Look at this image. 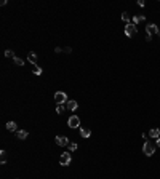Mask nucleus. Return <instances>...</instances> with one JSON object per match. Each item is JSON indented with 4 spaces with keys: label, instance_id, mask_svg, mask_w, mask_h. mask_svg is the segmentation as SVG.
Segmentation results:
<instances>
[{
    "label": "nucleus",
    "instance_id": "15",
    "mask_svg": "<svg viewBox=\"0 0 160 179\" xmlns=\"http://www.w3.org/2000/svg\"><path fill=\"white\" fill-rule=\"evenodd\" d=\"M6 160H8V155H6L5 150H2L0 152V161H2V163H6Z\"/></svg>",
    "mask_w": 160,
    "mask_h": 179
},
{
    "label": "nucleus",
    "instance_id": "26",
    "mask_svg": "<svg viewBox=\"0 0 160 179\" xmlns=\"http://www.w3.org/2000/svg\"><path fill=\"white\" fill-rule=\"evenodd\" d=\"M159 35H160V32H159Z\"/></svg>",
    "mask_w": 160,
    "mask_h": 179
},
{
    "label": "nucleus",
    "instance_id": "7",
    "mask_svg": "<svg viewBox=\"0 0 160 179\" xmlns=\"http://www.w3.org/2000/svg\"><path fill=\"white\" fill-rule=\"evenodd\" d=\"M54 141H56V144H58V146H69V139H67V138L66 136H56V138H54Z\"/></svg>",
    "mask_w": 160,
    "mask_h": 179
},
{
    "label": "nucleus",
    "instance_id": "12",
    "mask_svg": "<svg viewBox=\"0 0 160 179\" xmlns=\"http://www.w3.org/2000/svg\"><path fill=\"white\" fill-rule=\"evenodd\" d=\"M149 136L157 139V138H160V130H159V128H152V130L149 131Z\"/></svg>",
    "mask_w": 160,
    "mask_h": 179
},
{
    "label": "nucleus",
    "instance_id": "1",
    "mask_svg": "<svg viewBox=\"0 0 160 179\" xmlns=\"http://www.w3.org/2000/svg\"><path fill=\"white\" fill-rule=\"evenodd\" d=\"M142 152H144V155H147V157H152V155L155 154V144L151 142V141H146L144 146H142Z\"/></svg>",
    "mask_w": 160,
    "mask_h": 179
},
{
    "label": "nucleus",
    "instance_id": "24",
    "mask_svg": "<svg viewBox=\"0 0 160 179\" xmlns=\"http://www.w3.org/2000/svg\"><path fill=\"white\" fill-rule=\"evenodd\" d=\"M54 53H61V46H56V48H54Z\"/></svg>",
    "mask_w": 160,
    "mask_h": 179
},
{
    "label": "nucleus",
    "instance_id": "4",
    "mask_svg": "<svg viewBox=\"0 0 160 179\" xmlns=\"http://www.w3.org/2000/svg\"><path fill=\"white\" fill-rule=\"evenodd\" d=\"M67 125H69V128H80V119L77 115H70L69 120H67Z\"/></svg>",
    "mask_w": 160,
    "mask_h": 179
},
{
    "label": "nucleus",
    "instance_id": "6",
    "mask_svg": "<svg viewBox=\"0 0 160 179\" xmlns=\"http://www.w3.org/2000/svg\"><path fill=\"white\" fill-rule=\"evenodd\" d=\"M136 34V26L133 22H130V24H125V35L127 37H133Z\"/></svg>",
    "mask_w": 160,
    "mask_h": 179
},
{
    "label": "nucleus",
    "instance_id": "3",
    "mask_svg": "<svg viewBox=\"0 0 160 179\" xmlns=\"http://www.w3.org/2000/svg\"><path fill=\"white\" fill-rule=\"evenodd\" d=\"M70 160H72L70 152H64V154H61V158H59L61 166H67V165H70Z\"/></svg>",
    "mask_w": 160,
    "mask_h": 179
},
{
    "label": "nucleus",
    "instance_id": "19",
    "mask_svg": "<svg viewBox=\"0 0 160 179\" xmlns=\"http://www.w3.org/2000/svg\"><path fill=\"white\" fill-rule=\"evenodd\" d=\"M32 72L35 74V75H40V74H42V67H40V66H34Z\"/></svg>",
    "mask_w": 160,
    "mask_h": 179
},
{
    "label": "nucleus",
    "instance_id": "21",
    "mask_svg": "<svg viewBox=\"0 0 160 179\" xmlns=\"http://www.w3.org/2000/svg\"><path fill=\"white\" fill-rule=\"evenodd\" d=\"M67 147H69V150H70V152H75V150H77V147H79V146H77L75 142H70Z\"/></svg>",
    "mask_w": 160,
    "mask_h": 179
},
{
    "label": "nucleus",
    "instance_id": "20",
    "mask_svg": "<svg viewBox=\"0 0 160 179\" xmlns=\"http://www.w3.org/2000/svg\"><path fill=\"white\" fill-rule=\"evenodd\" d=\"M3 55H5V58H15V53H13L11 50H6V51L3 53Z\"/></svg>",
    "mask_w": 160,
    "mask_h": 179
},
{
    "label": "nucleus",
    "instance_id": "22",
    "mask_svg": "<svg viewBox=\"0 0 160 179\" xmlns=\"http://www.w3.org/2000/svg\"><path fill=\"white\" fill-rule=\"evenodd\" d=\"M70 51H72V48H70V46H66V48H61V53H67V55H69Z\"/></svg>",
    "mask_w": 160,
    "mask_h": 179
},
{
    "label": "nucleus",
    "instance_id": "9",
    "mask_svg": "<svg viewBox=\"0 0 160 179\" xmlns=\"http://www.w3.org/2000/svg\"><path fill=\"white\" fill-rule=\"evenodd\" d=\"M80 136L85 138V139L90 138L91 136V130H90V128H80Z\"/></svg>",
    "mask_w": 160,
    "mask_h": 179
},
{
    "label": "nucleus",
    "instance_id": "18",
    "mask_svg": "<svg viewBox=\"0 0 160 179\" xmlns=\"http://www.w3.org/2000/svg\"><path fill=\"white\" fill-rule=\"evenodd\" d=\"M13 61H15L16 66H24V61L19 58V56H15V58H13Z\"/></svg>",
    "mask_w": 160,
    "mask_h": 179
},
{
    "label": "nucleus",
    "instance_id": "5",
    "mask_svg": "<svg viewBox=\"0 0 160 179\" xmlns=\"http://www.w3.org/2000/svg\"><path fill=\"white\" fill-rule=\"evenodd\" d=\"M160 30L157 27V24H154V22H151V24H147L146 26V35H154V34H159Z\"/></svg>",
    "mask_w": 160,
    "mask_h": 179
},
{
    "label": "nucleus",
    "instance_id": "14",
    "mask_svg": "<svg viewBox=\"0 0 160 179\" xmlns=\"http://www.w3.org/2000/svg\"><path fill=\"white\" fill-rule=\"evenodd\" d=\"M16 128H18V125H16L15 121H8V123H6V130L8 131H16Z\"/></svg>",
    "mask_w": 160,
    "mask_h": 179
},
{
    "label": "nucleus",
    "instance_id": "2",
    "mask_svg": "<svg viewBox=\"0 0 160 179\" xmlns=\"http://www.w3.org/2000/svg\"><path fill=\"white\" fill-rule=\"evenodd\" d=\"M54 102H58V104H66V102H67L66 93H63V91H56V93H54Z\"/></svg>",
    "mask_w": 160,
    "mask_h": 179
},
{
    "label": "nucleus",
    "instance_id": "17",
    "mask_svg": "<svg viewBox=\"0 0 160 179\" xmlns=\"http://www.w3.org/2000/svg\"><path fill=\"white\" fill-rule=\"evenodd\" d=\"M66 109H67V107L64 106V104H58V106H56V112H58V114H63Z\"/></svg>",
    "mask_w": 160,
    "mask_h": 179
},
{
    "label": "nucleus",
    "instance_id": "25",
    "mask_svg": "<svg viewBox=\"0 0 160 179\" xmlns=\"http://www.w3.org/2000/svg\"><path fill=\"white\" fill-rule=\"evenodd\" d=\"M155 146L160 147V138H157V141H155Z\"/></svg>",
    "mask_w": 160,
    "mask_h": 179
},
{
    "label": "nucleus",
    "instance_id": "23",
    "mask_svg": "<svg viewBox=\"0 0 160 179\" xmlns=\"http://www.w3.org/2000/svg\"><path fill=\"white\" fill-rule=\"evenodd\" d=\"M138 5H139V6H144V5H146L144 0H138Z\"/></svg>",
    "mask_w": 160,
    "mask_h": 179
},
{
    "label": "nucleus",
    "instance_id": "11",
    "mask_svg": "<svg viewBox=\"0 0 160 179\" xmlns=\"http://www.w3.org/2000/svg\"><path fill=\"white\" fill-rule=\"evenodd\" d=\"M27 59H29L30 64H34V66H37V55L34 51H30L29 55H27Z\"/></svg>",
    "mask_w": 160,
    "mask_h": 179
},
{
    "label": "nucleus",
    "instance_id": "8",
    "mask_svg": "<svg viewBox=\"0 0 160 179\" xmlns=\"http://www.w3.org/2000/svg\"><path fill=\"white\" fill-rule=\"evenodd\" d=\"M66 107H67V110H72V112H74V110H77V109H79V102H77V101H67V102H66Z\"/></svg>",
    "mask_w": 160,
    "mask_h": 179
},
{
    "label": "nucleus",
    "instance_id": "13",
    "mask_svg": "<svg viewBox=\"0 0 160 179\" xmlns=\"http://www.w3.org/2000/svg\"><path fill=\"white\" fill-rule=\"evenodd\" d=\"M27 131L26 130H19V131H16V136H18V139H26L27 138Z\"/></svg>",
    "mask_w": 160,
    "mask_h": 179
},
{
    "label": "nucleus",
    "instance_id": "16",
    "mask_svg": "<svg viewBox=\"0 0 160 179\" xmlns=\"http://www.w3.org/2000/svg\"><path fill=\"white\" fill-rule=\"evenodd\" d=\"M122 19H123V21L127 22V24H130V22H131V21H130V15H128L127 11H123V13H122Z\"/></svg>",
    "mask_w": 160,
    "mask_h": 179
},
{
    "label": "nucleus",
    "instance_id": "10",
    "mask_svg": "<svg viewBox=\"0 0 160 179\" xmlns=\"http://www.w3.org/2000/svg\"><path fill=\"white\" fill-rule=\"evenodd\" d=\"M144 21H146V18H144L142 15H136L135 18L131 19V22H133L135 26H136V24H139V22H144Z\"/></svg>",
    "mask_w": 160,
    "mask_h": 179
}]
</instances>
